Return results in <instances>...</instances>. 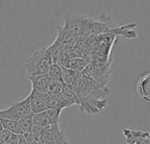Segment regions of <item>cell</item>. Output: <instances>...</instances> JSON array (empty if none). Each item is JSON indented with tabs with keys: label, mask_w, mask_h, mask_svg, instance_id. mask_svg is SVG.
<instances>
[{
	"label": "cell",
	"mask_w": 150,
	"mask_h": 144,
	"mask_svg": "<svg viewBox=\"0 0 150 144\" xmlns=\"http://www.w3.org/2000/svg\"><path fill=\"white\" fill-rule=\"evenodd\" d=\"M52 63V59L47 48H42L27 58L25 62V70L27 77L44 75L47 74Z\"/></svg>",
	"instance_id": "cell-2"
},
{
	"label": "cell",
	"mask_w": 150,
	"mask_h": 144,
	"mask_svg": "<svg viewBox=\"0 0 150 144\" xmlns=\"http://www.w3.org/2000/svg\"><path fill=\"white\" fill-rule=\"evenodd\" d=\"M136 92L138 96L145 102L150 103V72L142 74L136 84Z\"/></svg>",
	"instance_id": "cell-7"
},
{
	"label": "cell",
	"mask_w": 150,
	"mask_h": 144,
	"mask_svg": "<svg viewBox=\"0 0 150 144\" xmlns=\"http://www.w3.org/2000/svg\"><path fill=\"white\" fill-rule=\"evenodd\" d=\"M18 135L11 134V135L8 139V141L4 144H18Z\"/></svg>",
	"instance_id": "cell-24"
},
{
	"label": "cell",
	"mask_w": 150,
	"mask_h": 144,
	"mask_svg": "<svg viewBox=\"0 0 150 144\" xmlns=\"http://www.w3.org/2000/svg\"><path fill=\"white\" fill-rule=\"evenodd\" d=\"M77 73L78 72H75V71H73L71 70L62 68V82L67 85H72Z\"/></svg>",
	"instance_id": "cell-21"
},
{
	"label": "cell",
	"mask_w": 150,
	"mask_h": 144,
	"mask_svg": "<svg viewBox=\"0 0 150 144\" xmlns=\"http://www.w3.org/2000/svg\"><path fill=\"white\" fill-rule=\"evenodd\" d=\"M33 125L38 126L42 128H45L50 126L49 121L44 112L40 113L33 114Z\"/></svg>",
	"instance_id": "cell-20"
},
{
	"label": "cell",
	"mask_w": 150,
	"mask_h": 144,
	"mask_svg": "<svg viewBox=\"0 0 150 144\" xmlns=\"http://www.w3.org/2000/svg\"><path fill=\"white\" fill-rule=\"evenodd\" d=\"M137 26V23H130L127 26H121L119 27H112L107 33H112L115 36L120 35L123 36L126 39H136L137 38V33L133 31L132 29Z\"/></svg>",
	"instance_id": "cell-10"
},
{
	"label": "cell",
	"mask_w": 150,
	"mask_h": 144,
	"mask_svg": "<svg viewBox=\"0 0 150 144\" xmlns=\"http://www.w3.org/2000/svg\"><path fill=\"white\" fill-rule=\"evenodd\" d=\"M89 18L83 15L76 14L75 12H69L65 17V22L62 26L65 30H67L69 33L78 38L88 21Z\"/></svg>",
	"instance_id": "cell-5"
},
{
	"label": "cell",
	"mask_w": 150,
	"mask_h": 144,
	"mask_svg": "<svg viewBox=\"0 0 150 144\" xmlns=\"http://www.w3.org/2000/svg\"><path fill=\"white\" fill-rule=\"evenodd\" d=\"M18 144H27L25 137L23 136V135H18Z\"/></svg>",
	"instance_id": "cell-25"
},
{
	"label": "cell",
	"mask_w": 150,
	"mask_h": 144,
	"mask_svg": "<svg viewBox=\"0 0 150 144\" xmlns=\"http://www.w3.org/2000/svg\"><path fill=\"white\" fill-rule=\"evenodd\" d=\"M11 133L9 132L8 130H5V129H3L0 131V144L5 143L8 139L11 137Z\"/></svg>",
	"instance_id": "cell-23"
},
{
	"label": "cell",
	"mask_w": 150,
	"mask_h": 144,
	"mask_svg": "<svg viewBox=\"0 0 150 144\" xmlns=\"http://www.w3.org/2000/svg\"><path fill=\"white\" fill-rule=\"evenodd\" d=\"M113 59L108 62H101L96 59H91L84 69V71L100 85L103 87H107L112 76L111 65Z\"/></svg>",
	"instance_id": "cell-3"
},
{
	"label": "cell",
	"mask_w": 150,
	"mask_h": 144,
	"mask_svg": "<svg viewBox=\"0 0 150 144\" xmlns=\"http://www.w3.org/2000/svg\"><path fill=\"white\" fill-rule=\"evenodd\" d=\"M71 87L78 99V106L82 112L93 115L99 113L106 107L107 102L105 98L110 94L107 87L85 88L72 85Z\"/></svg>",
	"instance_id": "cell-1"
},
{
	"label": "cell",
	"mask_w": 150,
	"mask_h": 144,
	"mask_svg": "<svg viewBox=\"0 0 150 144\" xmlns=\"http://www.w3.org/2000/svg\"><path fill=\"white\" fill-rule=\"evenodd\" d=\"M123 135L126 137L127 144H149V134L139 130H132L125 128Z\"/></svg>",
	"instance_id": "cell-8"
},
{
	"label": "cell",
	"mask_w": 150,
	"mask_h": 144,
	"mask_svg": "<svg viewBox=\"0 0 150 144\" xmlns=\"http://www.w3.org/2000/svg\"><path fill=\"white\" fill-rule=\"evenodd\" d=\"M29 97V101H30V107L33 114H37L45 112L47 110L49 107L36 95L34 91H31L30 94L28 95Z\"/></svg>",
	"instance_id": "cell-11"
},
{
	"label": "cell",
	"mask_w": 150,
	"mask_h": 144,
	"mask_svg": "<svg viewBox=\"0 0 150 144\" xmlns=\"http://www.w3.org/2000/svg\"><path fill=\"white\" fill-rule=\"evenodd\" d=\"M28 79L32 84V90L41 93L47 92V88L51 82V79L47 77V74L28 77Z\"/></svg>",
	"instance_id": "cell-9"
},
{
	"label": "cell",
	"mask_w": 150,
	"mask_h": 144,
	"mask_svg": "<svg viewBox=\"0 0 150 144\" xmlns=\"http://www.w3.org/2000/svg\"><path fill=\"white\" fill-rule=\"evenodd\" d=\"M51 59H52V62L53 63H57V61L59 59V57L62 55V54L63 53L64 50V45L60 42L57 39L54 40V41L47 48Z\"/></svg>",
	"instance_id": "cell-12"
},
{
	"label": "cell",
	"mask_w": 150,
	"mask_h": 144,
	"mask_svg": "<svg viewBox=\"0 0 150 144\" xmlns=\"http://www.w3.org/2000/svg\"><path fill=\"white\" fill-rule=\"evenodd\" d=\"M87 64L88 62L83 58H79V57L71 58L69 60L66 69L71 70L75 72H82L86 68Z\"/></svg>",
	"instance_id": "cell-15"
},
{
	"label": "cell",
	"mask_w": 150,
	"mask_h": 144,
	"mask_svg": "<svg viewBox=\"0 0 150 144\" xmlns=\"http://www.w3.org/2000/svg\"><path fill=\"white\" fill-rule=\"evenodd\" d=\"M62 68L60 65L57 63H52L47 72V75L52 81H57L62 80Z\"/></svg>",
	"instance_id": "cell-19"
},
{
	"label": "cell",
	"mask_w": 150,
	"mask_h": 144,
	"mask_svg": "<svg viewBox=\"0 0 150 144\" xmlns=\"http://www.w3.org/2000/svg\"><path fill=\"white\" fill-rule=\"evenodd\" d=\"M33 113L26 115L25 117H23L22 119H20L18 123V127L21 132V135H25V134H28L31 132V129L33 126Z\"/></svg>",
	"instance_id": "cell-16"
},
{
	"label": "cell",
	"mask_w": 150,
	"mask_h": 144,
	"mask_svg": "<svg viewBox=\"0 0 150 144\" xmlns=\"http://www.w3.org/2000/svg\"><path fill=\"white\" fill-rule=\"evenodd\" d=\"M62 109L59 107H51L46 110L44 113L47 115L50 125H59L60 123V114Z\"/></svg>",
	"instance_id": "cell-17"
},
{
	"label": "cell",
	"mask_w": 150,
	"mask_h": 144,
	"mask_svg": "<svg viewBox=\"0 0 150 144\" xmlns=\"http://www.w3.org/2000/svg\"><path fill=\"white\" fill-rule=\"evenodd\" d=\"M3 130V128H2V124H1V119H0V131Z\"/></svg>",
	"instance_id": "cell-26"
},
{
	"label": "cell",
	"mask_w": 150,
	"mask_h": 144,
	"mask_svg": "<svg viewBox=\"0 0 150 144\" xmlns=\"http://www.w3.org/2000/svg\"><path fill=\"white\" fill-rule=\"evenodd\" d=\"M23 136L25 137L27 144H38L39 141H40V135H35L33 133L25 134V135H23Z\"/></svg>",
	"instance_id": "cell-22"
},
{
	"label": "cell",
	"mask_w": 150,
	"mask_h": 144,
	"mask_svg": "<svg viewBox=\"0 0 150 144\" xmlns=\"http://www.w3.org/2000/svg\"><path fill=\"white\" fill-rule=\"evenodd\" d=\"M1 124H2L3 129L8 130L9 132H11L13 135H21V132H20L18 121L5 120V119H1Z\"/></svg>",
	"instance_id": "cell-18"
},
{
	"label": "cell",
	"mask_w": 150,
	"mask_h": 144,
	"mask_svg": "<svg viewBox=\"0 0 150 144\" xmlns=\"http://www.w3.org/2000/svg\"><path fill=\"white\" fill-rule=\"evenodd\" d=\"M63 144H70V143H69L68 142V140H67V141H66V142H65V143H64Z\"/></svg>",
	"instance_id": "cell-27"
},
{
	"label": "cell",
	"mask_w": 150,
	"mask_h": 144,
	"mask_svg": "<svg viewBox=\"0 0 150 144\" xmlns=\"http://www.w3.org/2000/svg\"><path fill=\"white\" fill-rule=\"evenodd\" d=\"M66 141V135L59 125H50L42 129L38 144H63Z\"/></svg>",
	"instance_id": "cell-6"
},
{
	"label": "cell",
	"mask_w": 150,
	"mask_h": 144,
	"mask_svg": "<svg viewBox=\"0 0 150 144\" xmlns=\"http://www.w3.org/2000/svg\"><path fill=\"white\" fill-rule=\"evenodd\" d=\"M33 113L30 107L29 97L27 96L24 100L13 103L9 108L0 110V119H5L14 121H18L23 117Z\"/></svg>",
	"instance_id": "cell-4"
},
{
	"label": "cell",
	"mask_w": 150,
	"mask_h": 144,
	"mask_svg": "<svg viewBox=\"0 0 150 144\" xmlns=\"http://www.w3.org/2000/svg\"><path fill=\"white\" fill-rule=\"evenodd\" d=\"M56 29L58 31V34H57L56 39L60 42H62L63 45L75 44L77 38L75 37L74 35H72L71 33H69L67 30H65L62 26H58L56 27Z\"/></svg>",
	"instance_id": "cell-13"
},
{
	"label": "cell",
	"mask_w": 150,
	"mask_h": 144,
	"mask_svg": "<svg viewBox=\"0 0 150 144\" xmlns=\"http://www.w3.org/2000/svg\"><path fill=\"white\" fill-rule=\"evenodd\" d=\"M61 93H62V96L63 100H65L69 104V106H72L74 105H78L79 104L78 99H77L76 93L74 92L71 85L65 84L64 87L62 88Z\"/></svg>",
	"instance_id": "cell-14"
}]
</instances>
